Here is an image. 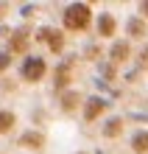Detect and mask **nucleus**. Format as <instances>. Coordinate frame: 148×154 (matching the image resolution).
<instances>
[{
	"instance_id": "0eeeda50",
	"label": "nucleus",
	"mask_w": 148,
	"mask_h": 154,
	"mask_svg": "<svg viewBox=\"0 0 148 154\" xmlns=\"http://www.w3.org/2000/svg\"><path fill=\"white\" fill-rule=\"evenodd\" d=\"M101 109H104V104H92L89 109H87V118H95V115H98Z\"/></svg>"
},
{
	"instance_id": "423d86ee",
	"label": "nucleus",
	"mask_w": 148,
	"mask_h": 154,
	"mask_svg": "<svg viewBox=\"0 0 148 154\" xmlns=\"http://www.w3.org/2000/svg\"><path fill=\"white\" fill-rule=\"evenodd\" d=\"M112 31H115V20H112V17H104V20H101V34L109 37Z\"/></svg>"
},
{
	"instance_id": "6e6552de",
	"label": "nucleus",
	"mask_w": 148,
	"mask_h": 154,
	"mask_svg": "<svg viewBox=\"0 0 148 154\" xmlns=\"http://www.w3.org/2000/svg\"><path fill=\"white\" fill-rule=\"evenodd\" d=\"M23 143H42V137H39V134H25Z\"/></svg>"
},
{
	"instance_id": "f03ea898",
	"label": "nucleus",
	"mask_w": 148,
	"mask_h": 154,
	"mask_svg": "<svg viewBox=\"0 0 148 154\" xmlns=\"http://www.w3.org/2000/svg\"><path fill=\"white\" fill-rule=\"evenodd\" d=\"M42 73H45V62L42 59H28V62H25V67H23V76L28 79V81L42 79Z\"/></svg>"
},
{
	"instance_id": "7ed1b4c3",
	"label": "nucleus",
	"mask_w": 148,
	"mask_h": 154,
	"mask_svg": "<svg viewBox=\"0 0 148 154\" xmlns=\"http://www.w3.org/2000/svg\"><path fill=\"white\" fill-rule=\"evenodd\" d=\"M39 37H42V39H48L53 51H59V48H62V37H59V34H56V31H50V28H45V31L39 34Z\"/></svg>"
},
{
	"instance_id": "f257e3e1",
	"label": "nucleus",
	"mask_w": 148,
	"mask_h": 154,
	"mask_svg": "<svg viewBox=\"0 0 148 154\" xmlns=\"http://www.w3.org/2000/svg\"><path fill=\"white\" fill-rule=\"evenodd\" d=\"M89 6H70L67 11H64V25L73 31H81V28H87V23H89Z\"/></svg>"
},
{
	"instance_id": "1a4fd4ad",
	"label": "nucleus",
	"mask_w": 148,
	"mask_h": 154,
	"mask_svg": "<svg viewBox=\"0 0 148 154\" xmlns=\"http://www.w3.org/2000/svg\"><path fill=\"white\" fill-rule=\"evenodd\" d=\"M6 65H8V56H3V53H0V70H3Z\"/></svg>"
},
{
	"instance_id": "39448f33",
	"label": "nucleus",
	"mask_w": 148,
	"mask_h": 154,
	"mask_svg": "<svg viewBox=\"0 0 148 154\" xmlns=\"http://www.w3.org/2000/svg\"><path fill=\"white\" fill-rule=\"evenodd\" d=\"M14 123V115L11 112H0V132H8Z\"/></svg>"
},
{
	"instance_id": "20e7f679",
	"label": "nucleus",
	"mask_w": 148,
	"mask_h": 154,
	"mask_svg": "<svg viewBox=\"0 0 148 154\" xmlns=\"http://www.w3.org/2000/svg\"><path fill=\"white\" fill-rule=\"evenodd\" d=\"M134 149H137V151H148V132L134 134Z\"/></svg>"
}]
</instances>
